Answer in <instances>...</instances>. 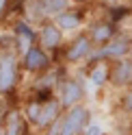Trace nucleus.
<instances>
[{"label": "nucleus", "mask_w": 132, "mask_h": 135, "mask_svg": "<svg viewBox=\"0 0 132 135\" xmlns=\"http://www.w3.org/2000/svg\"><path fill=\"white\" fill-rule=\"evenodd\" d=\"M93 41L89 39L87 31H78L65 41L63 46V59L67 63H82V61H89V57L93 52Z\"/></svg>", "instance_id": "7ed1b4c3"}, {"label": "nucleus", "mask_w": 132, "mask_h": 135, "mask_svg": "<svg viewBox=\"0 0 132 135\" xmlns=\"http://www.w3.org/2000/svg\"><path fill=\"white\" fill-rule=\"evenodd\" d=\"M85 7H78V4H72L67 11H63L59 13L54 18V22L59 24V28H63L65 35H74V33H78V31H85L87 26V18H85Z\"/></svg>", "instance_id": "6e6552de"}, {"label": "nucleus", "mask_w": 132, "mask_h": 135, "mask_svg": "<svg viewBox=\"0 0 132 135\" xmlns=\"http://www.w3.org/2000/svg\"><path fill=\"white\" fill-rule=\"evenodd\" d=\"M85 94H87V87L80 79H74V76H67L59 83V100L63 109H69L74 105H80L85 100Z\"/></svg>", "instance_id": "0eeeda50"}, {"label": "nucleus", "mask_w": 132, "mask_h": 135, "mask_svg": "<svg viewBox=\"0 0 132 135\" xmlns=\"http://www.w3.org/2000/svg\"><path fill=\"white\" fill-rule=\"evenodd\" d=\"M2 129H4V135H22V129H24V113L20 111V109H9V111L4 113Z\"/></svg>", "instance_id": "4468645a"}, {"label": "nucleus", "mask_w": 132, "mask_h": 135, "mask_svg": "<svg viewBox=\"0 0 132 135\" xmlns=\"http://www.w3.org/2000/svg\"><path fill=\"white\" fill-rule=\"evenodd\" d=\"M11 33L15 37V46H18V52L22 55L28 46L37 44V26L32 22H28L26 18H18L11 26Z\"/></svg>", "instance_id": "9d476101"}, {"label": "nucleus", "mask_w": 132, "mask_h": 135, "mask_svg": "<svg viewBox=\"0 0 132 135\" xmlns=\"http://www.w3.org/2000/svg\"><path fill=\"white\" fill-rule=\"evenodd\" d=\"M80 135H104V129H102V124H97V122H89L85 129H82Z\"/></svg>", "instance_id": "6ab92c4d"}, {"label": "nucleus", "mask_w": 132, "mask_h": 135, "mask_svg": "<svg viewBox=\"0 0 132 135\" xmlns=\"http://www.w3.org/2000/svg\"><path fill=\"white\" fill-rule=\"evenodd\" d=\"M111 76V61H91L87 68V83L93 89H100L108 85Z\"/></svg>", "instance_id": "ddd939ff"}, {"label": "nucleus", "mask_w": 132, "mask_h": 135, "mask_svg": "<svg viewBox=\"0 0 132 135\" xmlns=\"http://www.w3.org/2000/svg\"><path fill=\"white\" fill-rule=\"evenodd\" d=\"M20 52L13 48L0 50V96H7L18 87L20 81Z\"/></svg>", "instance_id": "f257e3e1"}, {"label": "nucleus", "mask_w": 132, "mask_h": 135, "mask_svg": "<svg viewBox=\"0 0 132 135\" xmlns=\"http://www.w3.org/2000/svg\"><path fill=\"white\" fill-rule=\"evenodd\" d=\"M65 41H67V35L63 33V28H59L54 20H43L41 24H37V44L43 46L48 52L61 50Z\"/></svg>", "instance_id": "39448f33"}, {"label": "nucleus", "mask_w": 132, "mask_h": 135, "mask_svg": "<svg viewBox=\"0 0 132 135\" xmlns=\"http://www.w3.org/2000/svg\"><path fill=\"white\" fill-rule=\"evenodd\" d=\"M130 50H132V37L128 33H117L108 44L93 48V52H91L87 63H91V61H115V59H121V57H130Z\"/></svg>", "instance_id": "f03ea898"}, {"label": "nucleus", "mask_w": 132, "mask_h": 135, "mask_svg": "<svg viewBox=\"0 0 132 135\" xmlns=\"http://www.w3.org/2000/svg\"><path fill=\"white\" fill-rule=\"evenodd\" d=\"M85 31H87V35H89V39L93 41L95 48L108 44V41H111L115 35H117V26H115L113 22L104 20V18H100V20H91V22L85 26Z\"/></svg>", "instance_id": "9b49d317"}, {"label": "nucleus", "mask_w": 132, "mask_h": 135, "mask_svg": "<svg viewBox=\"0 0 132 135\" xmlns=\"http://www.w3.org/2000/svg\"><path fill=\"white\" fill-rule=\"evenodd\" d=\"M74 4H78V7H91V4H95L97 0H72Z\"/></svg>", "instance_id": "412c9836"}, {"label": "nucleus", "mask_w": 132, "mask_h": 135, "mask_svg": "<svg viewBox=\"0 0 132 135\" xmlns=\"http://www.w3.org/2000/svg\"><path fill=\"white\" fill-rule=\"evenodd\" d=\"M61 131H63V115L56 118L52 124H48L43 129V135H61Z\"/></svg>", "instance_id": "a211bd4d"}, {"label": "nucleus", "mask_w": 132, "mask_h": 135, "mask_svg": "<svg viewBox=\"0 0 132 135\" xmlns=\"http://www.w3.org/2000/svg\"><path fill=\"white\" fill-rule=\"evenodd\" d=\"M63 105H61V100H59V96H48V98H41V111H39V120H37V124H35V129H39V131H43L48 124H52L56 118H61L63 115Z\"/></svg>", "instance_id": "f8f14e48"}, {"label": "nucleus", "mask_w": 132, "mask_h": 135, "mask_svg": "<svg viewBox=\"0 0 132 135\" xmlns=\"http://www.w3.org/2000/svg\"><path fill=\"white\" fill-rule=\"evenodd\" d=\"M108 85H113L115 89H126L132 85V57H121L111 61Z\"/></svg>", "instance_id": "1a4fd4ad"}, {"label": "nucleus", "mask_w": 132, "mask_h": 135, "mask_svg": "<svg viewBox=\"0 0 132 135\" xmlns=\"http://www.w3.org/2000/svg\"><path fill=\"white\" fill-rule=\"evenodd\" d=\"M9 9H11V0H0V22L7 20L9 15Z\"/></svg>", "instance_id": "aec40b11"}, {"label": "nucleus", "mask_w": 132, "mask_h": 135, "mask_svg": "<svg viewBox=\"0 0 132 135\" xmlns=\"http://www.w3.org/2000/svg\"><path fill=\"white\" fill-rule=\"evenodd\" d=\"M39 111H41V98H32V100H28V103L24 105V109H22L24 120H26L28 124L35 126L37 120H39Z\"/></svg>", "instance_id": "dca6fc26"}, {"label": "nucleus", "mask_w": 132, "mask_h": 135, "mask_svg": "<svg viewBox=\"0 0 132 135\" xmlns=\"http://www.w3.org/2000/svg\"><path fill=\"white\" fill-rule=\"evenodd\" d=\"M20 65H22L24 72L39 76V74H43V72H48L52 68V59H50V52L43 46L32 44L20 55Z\"/></svg>", "instance_id": "20e7f679"}, {"label": "nucleus", "mask_w": 132, "mask_h": 135, "mask_svg": "<svg viewBox=\"0 0 132 135\" xmlns=\"http://www.w3.org/2000/svg\"><path fill=\"white\" fill-rule=\"evenodd\" d=\"M0 135H4V129H2V124H0Z\"/></svg>", "instance_id": "4be33fe9"}, {"label": "nucleus", "mask_w": 132, "mask_h": 135, "mask_svg": "<svg viewBox=\"0 0 132 135\" xmlns=\"http://www.w3.org/2000/svg\"><path fill=\"white\" fill-rule=\"evenodd\" d=\"M41 4H43L46 18H48V20H54L59 13L67 11L74 2H72V0H41Z\"/></svg>", "instance_id": "2eb2a0df"}, {"label": "nucleus", "mask_w": 132, "mask_h": 135, "mask_svg": "<svg viewBox=\"0 0 132 135\" xmlns=\"http://www.w3.org/2000/svg\"><path fill=\"white\" fill-rule=\"evenodd\" d=\"M121 107H123L126 113L132 115V85L126 87V89H121Z\"/></svg>", "instance_id": "f3484780"}, {"label": "nucleus", "mask_w": 132, "mask_h": 135, "mask_svg": "<svg viewBox=\"0 0 132 135\" xmlns=\"http://www.w3.org/2000/svg\"><path fill=\"white\" fill-rule=\"evenodd\" d=\"M89 120H91V109L85 103L65 109L63 111V131H61V135H80L82 129L89 124Z\"/></svg>", "instance_id": "423d86ee"}, {"label": "nucleus", "mask_w": 132, "mask_h": 135, "mask_svg": "<svg viewBox=\"0 0 132 135\" xmlns=\"http://www.w3.org/2000/svg\"><path fill=\"white\" fill-rule=\"evenodd\" d=\"M130 57H132V50H130Z\"/></svg>", "instance_id": "5701e85b"}]
</instances>
